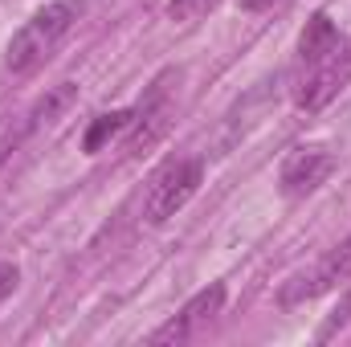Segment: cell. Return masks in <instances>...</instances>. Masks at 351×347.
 Wrapping results in <instances>:
<instances>
[{
    "mask_svg": "<svg viewBox=\"0 0 351 347\" xmlns=\"http://www.w3.org/2000/svg\"><path fill=\"white\" fill-rule=\"evenodd\" d=\"M16 282H21V270H16L12 261H0V302L16 290Z\"/></svg>",
    "mask_w": 351,
    "mask_h": 347,
    "instance_id": "4fadbf2b",
    "label": "cell"
},
{
    "mask_svg": "<svg viewBox=\"0 0 351 347\" xmlns=\"http://www.w3.org/2000/svg\"><path fill=\"white\" fill-rule=\"evenodd\" d=\"M78 16H82V0H53V4L37 8V12L12 33L8 49H4V66H8L12 74H33V70L58 49V41L78 25Z\"/></svg>",
    "mask_w": 351,
    "mask_h": 347,
    "instance_id": "6da1fadb",
    "label": "cell"
},
{
    "mask_svg": "<svg viewBox=\"0 0 351 347\" xmlns=\"http://www.w3.org/2000/svg\"><path fill=\"white\" fill-rule=\"evenodd\" d=\"M274 4H286V0H241L245 12H265V8H274Z\"/></svg>",
    "mask_w": 351,
    "mask_h": 347,
    "instance_id": "5bb4252c",
    "label": "cell"
},
{
    "mask_svg": "<svg viewBox=\"0 0 351 347\" xmlns=\"http://www.w3.org/2000/svg\"><path fill=\"white\" fill-rule=\"evenodd\" d=\"M331 172H335V156L331 152H323V147H294L286 156V164H282V176H278L282 196L302 200V196L319 192L331 180Z\"/></svg>",
    "mask_w": 351,
    "mask_h": 347,
    "instance_id": "5b68a950",
    "label": "cell"
},
{
    "mask_svg": "<svg viewBox=\"0 0 351 347\" xmlns=\"http://www.w3.org/2000/svg\"><path fill=\"white\" fill-rule=\"evenodd\" d=\"M70 102H74V86H70V82H62L58 90H49V94L33 106V115H29V131H33V127H41V123H53Z\"/></svg>",
    "mask_w": 351,
    "mask_h": 347,
    "instance_id": "30bf717a",
    "label": "cell"
},
{
    "mask_svg": "<svg viewBox=\"0 0 351 347\" xmlns=\"http://www.w3.org/2000/svg\"><path fill=\"white\" fill-rule=\"evenodd\" d=\"M335 41H339V29H335V21H331L327 12H315V16L306 21L302 37H298V66L315 62V58H319V53H327Z\"/></svg>",
    "mask_w": 351,
    "mask_h": 347,
    "instance_id": "ba28073f",
    "label": "cell"
},
{
    "mask_svg": "<svg viewBox=\"0 0 351 347\" xmlns=\"http://www.w3.org/2000/svg\"><path fill=\"white\" fill-rule=\"evenodd\" d=\"M348 319H351V294L343 298V302H339V307H335V311H331V319L319 327V335H315V339H319V344H327L335 331H343V327H348Z\"/></svg>",
    "mask_w": 351,
    "mask_h": 347,
    "instance_id": "7c38bea8",
    "label": "cell"
},
{
    "mask_svg": "<svg viewBox=\"0 0 351 347\" xmlns=\"http://www.w3.org/2000/svg\"><path fill=\"white\" fill-rule=\"evenodd\" d=\"M131 119H135V110H110V115H98L94 123H90L86 139H82V147H86L90 156L94 152H102L114 135H123V131H131Z\"/></svg>",
    "mask_w": 351,
    "mask_h": 347,
    "instance_id": "9c48e42d",
    "label": "cell"
},
{
    "mask_svg": "<svg viewBox=\"0 0 351 347\" xmlns=\"http://www.w3.org/2000/svg\"><path fill=\"white\" fill-rule=\"evenodd\" d=\"M348 82H351V37L339 33V41H335L327 53H319L315 62H306V66L298 70L294 102H298V110L315 115V110H323Z\"/></svg>",
    "mask_w": 351,
    "mask_h": 347,
    "instance_id": "7a4b0ae2",
    "label": "cell"
},
{
    "mask_svg": "<svg viewBox=\"0 0 351 347\" xmlns=\"http://www.w3.org/2000/svg\"><path fill=\"white\" fill-rule=\"evenodd\" d=\"M221 0H168V16L172 21H196V16H204L208 8H217Z\"/></svg>",
    "mask_w": 351,
    "mask_h": 347,
    "instance_id": "8fae6325",
    "label": "cell"
},
{
    "mask_svg": "<svg viewBox=\"0 0 351 347\" xmlns=\"http://www.w3.org/2000/svg\"><path fill=\"white\" fill-rule=\"evenodd\" d=\"M343 282H351V237H343L327 258H319L306 274H298V278L282 290V302H286V307L311 302V298H319V294H327V290H335V286H343Z\"/></svg>",
    "mask_w": 351,
    "mask_h": 347,
    "instance_id": "277c9868",
    "label": "cell"
},
{
    "mask_svg": "<svg viewBox=\"0 0 351 347\" xmlns=\"http://www.w3.org/2000/svg\"><path fill=\"white\" fill-rule=\"evenodd\" d=\"M221 307H225V286L213 282V286H204L200 294H192V298L180 307V315H172L164 327H156L147 339H152V344H184V339H192L213 315H221Z\"/></svg>",
    "mask_w": 351,
    "mask_h": 347,
    "instance_id": "8992f818",
    "label": "cell"
},
{
    "mask_svg": "<svg viewBox=\"0 0 351 347\" xmlns=\"http://www.w3.org/2000/svg\"><path fill=\"white\" fill-rule=\"evenodd\" d=\"M168 82H172V74H164V78H156L152 82V94L135 106V119H131V139H127V147L131 152H139V147H147L164 127H168V115H172V94H168Z\"/></svg>",
    "mask_w": 351,
    "mask_h": 347,
    "instance_id": "52a82bcc",
    "label": "cell"
},
{
    "mask_svg": "<svg viewBox=\"0 0 351 347\" xmlns=\"http://www.w3.org/2000/svg\"><path fill=\"white\" fill-rule=\"evenodd\" d=\"M200 180H204V164L200 160H172V164H164L160 172L152 176V184H147L143 221L147 225H168L176 213L196 196Z\"/></svg>",
    "mask_w": 351,
    "mask_h": 347,
    "instance_id": "3957f363",
    "label": "cell"
}]
</instances>
